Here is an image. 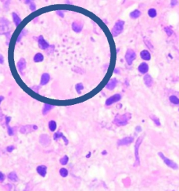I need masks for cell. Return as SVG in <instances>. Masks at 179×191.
Masks as SVG:
<instances>
[{
    "label": "cell",
    "instance_id": "1",
    "mask_svg": "<svg viewBox=\"0 0 179 191\" xmlns=\"http://www.w3.org/2000/svg\"><path fill=\"white\" fill-rule=\"evenodd\" d=\"M130 117H131V114L128 113H126L122 115H117L114 118V120H113V123L119 126L125 125L127 124Z\"/></svg>",
    "mask_w": 179,
    "mask_h": 191
},
{
    "label": "cell",
    "instance_id": "7",
    "mask_svg": "<svg viewBox=\"0 0 179 191\" xmlns=\"http://www.w3.org/2000/svg\"><path fill=\"white\" fill-rule=\"evenodd\" d=\"M121 99V96L120 94H115L112 96H110V98H108L106 101V106H110L113 104L114 103H116L118 102L119 100Z\"/></svg>",
    "mask_w": 179,
    "mask_h": 191
},
{
    "label": "cell",
    "instance_id": "6",
    "mask_svg": "<svg viewBox=\"0 0 179 191\" xmlns=\"http://www.w3.org/2000/svg\"><path fill=\"white\" fill-rule=\"evenodd\" d=\"M135 58H136V53L134 50H132V49L127 50L126 55H125V59H126L127 64L131 65V64L133 63V61H134Z\"/></svg>",
    "mask_w": 179,
    "mask_h": 191
},
{
    "label": "cell",
    "instance_id": "19",
    "mask_svg": "<svg viewBox=\"0 0 179 191\" xmlns=\"http://www.w3.org/2000/svg\"><path fill=\"white\" fill-rule=\"evenodd\" d=\"M144 82L148 87H151L153 84V79L150 75L146 74V75H145V77H144Z\"/></svg>",
    "mask_w": 179,
    "mask_h": 191
},
{
    "label": "cell",
    "instance_id": "26",
    "mask_svg": "<svg viewBox=\"0 0 179 191\" xmlns=\"http://www.w3.org/2000/svg\"><path fill=\"white\" fill-rule=\"evenodd\" d=\"M170 101L174 103V104H179V99L177 96H170Z\"/></svg>",
    "mask_w": 179,
    "mask_h": 191
},
{
    "label": "cell",
    "instance_id": "20",
    "mask_svg": "<svg viewBox=\"0 0 179 191\" xmlns=\"http://www.w3.org/2000/svg\"><path fill=\"white\" fill-rule=\"evenodd\" d=\"M12 16H13V20L14 24H15L16 26H18V25L21 23V19L19 17V16L16 14V13H13Z\"/></svg>",
    "mask_w": 179,
    "mask_h": 191
},
{
    "label": "cell",
    "instance_id": "37",
    "mask_svg": "<svg viewBox=\"0 0 179 191\" xmlns=\"http://www.w3.org/2000/svg\"><path fill=\"white\" fill-rule=\"evenodd\" d=\"M5 179V175L4 174L0 172V182H3Z\"/></svg>",
    "mask_w": 179,
    "mask_h": 191
},
{
    "label": "cell",
    "instance_id": "17",
    "mask_svg": "<svg viewBox=\"0 0 179 191\" xmlns=\"http://www.w3.org/2000/svg\"><path fill=\"white\" fill-rule=\"evenodd\" d=\"M148 70H149V66L146 63H142L138 67V71L141 74H146V72H148Z\"/></svg>",
    "mask_w": 179,
    "mask_h": 191
},
{
    "label": "cell",
    "instance_id": "33",
    "mask_svg": "<svg viewBox=\"0 0 179 191\" xmlns=\"http://www.w3.org/2000/svg\"><path fill=\"white\" fill-rule=\"evenodd\" d=\"M165 32H167V35H168L169 36H170V35H171L172 34H173L172 30L170 29V27H165Z\"/></svg>",
    "mask_w": 179,
    "mask_h": 191
},
{
    "label": "cell",
    "instance_id": "16",
    "mask_svg": "<svg viewBox=\"0 0 179 191\" xmlns=\"http://www.w3.org/2000/svg\"><path fill=\"white\" fill-rule=\"evenodd\" d=\"M72 28L75 32H80L82 30V24L81 22L74 21L72 24Z\"/></svg>",
    "mask_w": 179,
    "mask_h": 191
},
{
    "label": "cell",
    "instance_id": "39",
    "mask_svg": "<svg viewBox=\"0 0 179 191\" xmlns=\"http://www.w3.org/2000/svg\"><path fill=\"white\" fill-rule=\"evenodd\" d=\"M4 63V57L2 54H0V64H2Z\"/></svg>",
    "mask_w": 179,
    "mask_h": 191
},
{
    "label": "cell",
    "instance_id": "8",
    "mask_svg": "<svg viewBox=\"0 0 179 191\" xmlns=\"http://www.w3.org/2000/svg\"><path fill=\"white\" fill-rule=\"evenodd\" d=\"M38 46L41 48L42 49H46L49 47V44L48 43L47 41L45 40V38H43V36L40 35L38 38Z\"/></svg>",
    "mask_w": 179,
    "mask_h": 191
},
{
    "label": "cell",
    "instance_id": "4",
    "mask_svg": "<svg viewBox=\"0 0 179 191\" xmlns=\"http://www.w3.org/2000/svg\"><path fill=\"white\" fill-rule=\"evenodd\" d=\"M158 155L160 157V158H162V160L163 161V162L165 163V164L168 167L173 168V169H177V168H178V165H177V164H176V163H174L173 161H171V160H170L169 158H166V157L164 156L162 153L159 152L158 153Z\"/></svg>",
    "mask_w": 179,
    "mask_h": 191
},
{
    "label": "cell",
    "instance_id": "28",
    "mask_svg": "<svg viewBox=\"0 0 179 191\" xmlns=\"http://www.w3.org/2000/svg\"><path fill=\"white\" fill-rule=\"evenodd\" d=\"M59 174H60V175L62 177H67L68 175V171L66 169V168H63L59 170Z\"/></svg>",
    "mask_w": 179,
    "mask_h": 191
},
{
    "label": "cell",
    "instance_id": "10",
    "mask_svg": "<svg viewBox=\"0 0 179 191\" xmlns=\"http://www.w3.org/2000/svg\"><path fill=\"white\" fill-rule=\"evenodd\" d=\"M134 140L133 137L129 136V137H125V138L122 139L121 140H119L117 144L119 146H124V145H128L131 143H132V141Z\"/></svg>",
    "mask_w": 179,
    "mask_h": 191
},
{
    "label": "cell",
    "instance_id": "18",
    "mask_svg": "<svg viewBox=\"0 0 179 191\" xmlns=\"http://www.w3.org/2000/svg\"><path fill=\"white\" fill-rule=\"evenodd\" d=\"M140 57L144 60H149L150 58H151V55H150V53L148 50H142L140 53Z\"/></svg>",
    "mask_w": 179,
    "mask_h": 191
},
{
    "label": "cell",
    "instance_id": "22",
    "mask_svg": "<svg viewBox=\"0 0 179 191\" xmlns=\"http://www.w3.org/2000/svg\"><path fill=\"white\" fill-rule=\"evenodd\" d=\"M44 60V57L43 55L41 53H36L35 56L34 57V61L36 63H39V62H42V60Z\"/></svg>",
    "mask_w": 179,
    "mask_h": 191
},
{
    "label": "cell",
    "instance_id": "30",
    "mask_svg": "<svg viewBox=\"0 0 179 191\" xmlns=\"http://www.w3.org/2000/svg\"><path fill=\"white\" fill-rule=\"evenodd\" d=\"M68 157L67 156H64L61 159H60V161H59V162H60V164H63V165H65V164H67V162H68Z\"/></svg>",
    "mask_w": 179,
    "mask_h": 191
},
{
    "label": "cell",
    "instance_id": "3",
    "mask_svg": "<svg viewBox=\"0 0 179 191\" xmlns=\"http://www.w3.org/2000/svg\"><path fill=\"white\" fill-rule=\"evenodd\" d=\"M142 142V137H139V138L137 139V141L135 142V157L136 162L135 163V166H137V165L139 164L138 150H139V147H140Z\"/></svg>",
    "mask_w": 179,
    "mask_h": 191
},
{
    "label": "cell",
    "instance_id": "23",
    "mask_svg": "<svg viewBox=\"0 0 179 191\" xmlns=\"http://www.w3.org/2000/svg\"><path fill=\"white\" fill-rule=\"evenodd\" d=\"M8 178H9L10 180L13 181V182H17L18 181V177H17V175H16L15 172H10L9 175H8Z\"/></svg>",
    "mask_w": 179,
    "mask_h": 191
},
{
    "label": "cell",
    "instance_id": "15",
    "mask_svg": "<svg viewBox=\"0 0 179 191\" xmlns=\"http://www.w3.org/2000/svg\"><path fill=\"white\" fill-rule=\"evenodd\" d=\"M116 83H117V81H116V78H112V79H110L109 81V82L106 84V88L107 89H110V90H111V89H113L116 87Z\"/></svg>",
    "mask_w": 179,
    "mask_h": 191
},
{
    "label": "cell",
    "instance_id": "34",
    "mask_svg": "<svg viewBox=\"0 0 179 191\" xmlns=\"http://www.w3.org/2000/svg\"><path fill=\"white\" fill-rule=\"evenodd\" d=\"M30 9H31V10H32V11H35V10H36V5H35V2H31Z\"/></svg>",
    "mask_w": 179,
    "mask_h": 191
},
{
    "label": "cell",
    "instance_id": "9",
    "mask_svg": "<svg viewBox=\"0 0 179 191\" xmlns=\"http://www.w3.org/2000/svg\"><path fill=\"white\" fill-rule=\"evenodd\" d=\"M40 143L42 146H45V147H46L50 143V139L48 135L46 134H43L42 135L41 137H40Z\"/></svg>",
    "mask_w": 179,
    "mask_h": 191
},
{
    "label": "cell",
    "instance_id": "14",
    "mask_svg": "<svg viewBox=\"0 0 179 191\" xmlns=\"http://www.w3.org/2000/svg\"><path fill=\"white\" fill-rule=\"evenodd\" d=\"M37 172L42 177H45L46 175V172H47V168L45 165H39L37 168Z\"/></svg>",
    "mask_w": 179,
    "mask_h": 191
},
{
    "label": "cell",
    "instance_id": "11",
    "mask_svg": "<svg viewBox=\"0 0 179 191\" xmlns=\"http://www.w3.org/2000/svg\"><path fill=\"white\" fill-rule=\"evenodd\" d=\"M9 24V22H8L7 20L5 19H1V21H0V33H5L6 32V30L5 28L7 29V25Z\"/></svg>",
    "mask_w": 179,
    "mask_h": 191
},
{
    "label": "cell",
    "instance_id": "5",
    "mask_svg": "<svg viewBox=\"0 0 179 191\" xmlns=\"http://www.w3.org/2000/svg\"><path fill=\"white\" fill-rule=\"evenodd\" d=\"M38 129V126H36L35 125H25V126H22L20 129V133L22 134H28L32 132H34Z\"/></svg>",
    "mask_w": 179,
    "mask_h": 191
},
{
    "label": "cell",
    "instance_id": "32",
    "mask_svg": "<svg viewBox=\"0 0 179 191\" xmlns=\"http://www.w3.org/2000/svg\"><path fill=\"white\" fill-rule=\"evenodd\" d=\"M150 117H151L152 120L155 122V124H156V125H158V126H159V125H160V121H159V119L157 118V117H156V116H153V115H151V116H150Z\"/></svg>",
    "mask_w": 179,
    "mask_h": 191
},
{
    "label": "cell",
    "instance_id": "25",
    "mask_svg": "<svg viewBox=\"0 0 179 191\" xmlns=\"http://www.w3.org/2000/svg\"><path fill=\"white\" fill-rule=\"evenodd\" d=\"M49 130L52 131V132H54L56 130V123L55 121H50L49 122Z\"/></svg>",
    "mask_w": 179,
    "mask_h": 191
},
{
    "label": "cell",
    "instance_id": "41",
    "mask_svg": "<svg viewBox=\"0 0 179 191\" xmlns=\"http://www.w3.org/2000/svg\"><path fill=\"white\" fill-rule=\"evenodd\" d=\"M141 130H142V129H141L140 126H138V127H136V131H137V132H140Z\"/></svg>",
    "mask_w": 179,
    "mask_h": 191
},
{
    "label": "cell",
    "instance_id": "42",
    "mask_svg": "<svg viewBox=\"0 0 179 191\" xmlns=\"http://www.w3.org/2000/svg\"><path fill=\"white\" fill-rule=\"evenodd\" d=\"M3 100H4V97L2 96H0V103H1V102H2V101Z\"/></svg>",
    "mask_w": 179,
    "mask_h": 191
},
{
    "label": "cell",
    "instance_id": "13",
    "mask_svg": "<svg viewBox=\"0 0 179 191\" xmlns=\"http://www.w3.org/2000/svg\"><path fill=\"white\" fill-rule=\"evenodd\" d=\"M50 80V76L49 74L47 73H44L42 75L41 78V81H40V85H45L46 84L49 83V81Z\"/></svg>",
    "mask_w": 179,
    "mask_h": 191
},
{
    "label": "cell",
    "instance_id": "38",
    "mask_svg": "<svg viewBox=\"0 0 179 191\" xmlns=\"http://www.w3.org/2000/svg\"><path fill=\"white\" fill-rule=\"evenodd\" d=\"M10 120H11L10 117H5V124H6V125H9V122H10Z\"/></svg>",
    "mask_w": 179,
    "mask_h": 191
},
{
    "label": "cell",
    "instance_id": "29",
    "mask_svg": "<svg viewBox=\"0 0 179 191\" xmlns=\"http://www.w3.org/2000/svg\"><path fill=\"white\" fill-rule=\"evenodd\" d=\"M63 133H56L54 134V136H53V139H55V140H58L59 138H62L63 139Z\"/></svg>",
    "mask_w": 179,
    "mask_h": 191
},
{
    "label": "cell",
    "instance_id": "21",
    "mask_svg": "<svg viewBox=\"0 0 179 191\" xmlns=\"http://www.w3.org/2000/svg\"><path fill=\"white\" fill-rule=\"evenodd\" d=\"M53 108V105H51V104H48V103H45L44 105V107H43V111H42V114L44 115L47 114L49 112L52 110Z\"/></svg>",
    "mask_w": 179,
    "mask_h": 191
},
{
    "label": "cell",
    "instance_id": "12",
    "mask_svg": "<svg viewBox=\"0 0 179 191\" xmlns=\"http://www.w3.org/2000/svg\"><path fill=\"white\" fill-rule=\"evenodd\" d=\"M26 64H27L26 60L24 58H21L17 63V68L19 70V71L21 72V74H23V71H24V70L26 67Z\"/></svg>",
    "mask_w": 179,
    "mask_h": 191
},
{
    "label": "cell",
    "instance_id": "40",
    "mask_svg": "<svg viewBox=\"0 0 179 191\" xmlns=\"http://www.w3.org/2000/svg\"><path fill=\"white\" fill-rule=\"evenodd\" d=\"M56 13H57V14H59L60 16H63V13L62 12V11H57V12H56Z\"/></svg>",
    "mask_w": 179,
    "mask_h": 191
},
{
    "label": "cell",
    "instance_id": "35",
    "mask_svg": "<svg viewBox=\"0 0 179 191\" xmlns=\"http://www.w3.org/2000/svg\"><path fill=\"white\" fill-rule=\"evenodd\" d=\"M7 130H8V133H9L10 136H13V130L12 128H10L9 125H7Z\"/></svg>",
    "mask_w": 179,
    "mask_h": 191
},
{
    "label": "cell",
    "instance_id": "36",
    "mask_svg": "<svg viewBox=\"0 0 179 191\" xmlns=\"http://www.w3.org/2000/svg\"><path fill=\"white\" fill-rule=\"evenodd\" d=\"M14 150V147L13 146H9V147H6V150L8 151V152H12V151Z\"/></svg>",
    "mask_w": 179,
    "mask_h": 191
},
{
    "label": "cell",
    "instance_id": "24",
    "mask_svg": "<svg viewBox=\"0 0 179 191\" xmlns=\"http://www.w3.org/2000/svg\"><path fill=\"white\" fill-rule=\"evenodd\" d=\"M141 14H142V13L140 12V11H139L138 10H135L130 13V16L133 19H135V18L139 17V16H141Z\"/></svg>",
    "mask_w": 179,
    "mask_h": 191
},
{
    "label": "cell",
    "instance_id": "27",
    "mask_svg": "<svg viewBox=\"0 0 179 191\" xmlns=\"http://www.w3.org/2000/svg\"><path fill=\"white\" fill-rule=\"evenodd\" d=\"M148 14L150 16V17H155L156 16H157V11H156L155 9H149V11H148Z\"/></svg>",
    "mask_w": 179,
    "mask_h": 191
},
{
    "label": "cell",
    "instance_id": "2",
    "mask_svg": "<svg viewBox=\"0 0 179 191\" xmlns=\"http://www.w3.org/2000/svg\"><path fill=\"white\" fill-rule=\"evenodd\" d=\"M124 24V22L122 21H118L116 22L114 25V27H113L112 29V35L113 36H117L118 35H120L122 32V31H123Z\"/></svg>",
    "mask_w": 179,
    "mask_h": 191
},
{
    "label": "cell",
    "instance_id": "31",
    "mask_svg": "<svg viewBox=\"0 0 179 191\" xmlns=\"http://www.w3.org/2000/svg\"><path fill=\"white\" fill-rule=\"evenodd\" d=\"M75 89H76V90L78 91V93H80L81 91L84 89V86H83V85H82L81 83H79V84H78V85H76Z\"/></svg>",
    "mask_w": 179,
    "mask_h": 191
}]
</instances>
